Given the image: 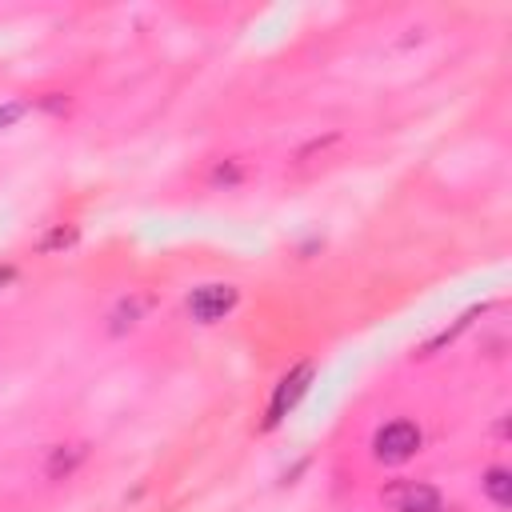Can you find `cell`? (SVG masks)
I'll list each match as a JSON object with an SVG mask.
<instances>
[{
  "label": "cell",
  "mask_w": 512,
  "mask_h": 512,
  "mask_svg": "<svg viewBox=\"0 0 512 512\" xmlns=\"http://www.w3.org/2000/svg\"><path fill=\"white\" fill-rule=\"evenodd\" d=\"M420 428L412 424V420H388L380 432H376V440H372V448H376V460H384V464H404V460H412L416 452H420Z\"/></svg>",
  "instance_id": "cell-1"
},
{
  "label": "cell",
  "mask_w": 512,
  "mask_h": 512,
  "mask_svg": "<svg viewBox=\"0 0 512 512\" xmlns=\"http://www.w3.org/2000/svg\"><path fill=\"white\" fill-rule=\"evenodd\" d=\"M236 300H240V292L232 284H200L188 292V316L200 324H216L236 308Z\"/></svg>",
  "instance_id": "cell-2"
},
{
  "label": "cell",
  "mask_w": 512,
  "mask_h": 512,
  "mask_svg": "<svg viewBox=\"0 0 512 512\" xmlns=\"http://www.w3.org/2000/svg\"><path fill=\"white\" fill-rule=\"evenodd\" d=\"M384 504L392 512H444V496L424 480H400L384 488Z\"/></svg>",
  "instance_id": "cell-3"
},
{
  "label": "cell",
  "mask_w": 512,
  "mask_h": 512,
  "mask_svg": "<svg viewBox=\"0 0 512 512\" xmlns=\"http://www.w3.org/2000/svg\"><path fill=\"white\" fill-rule=\"evenodd\" d=\"M308 380H312V368L308 364H300V368H292L280 384H276V392H272V404H268V424H276V420H284V412L308 392Z\"/></svg>",
  "instance_id": "cell-4"
},
{
  "label": "cell",
  "mask_w": 512,
  "mask_h": 512,
  "mask_svg": "<svg viewBox=\"0 0 512 512\" xmlns=\"http://www.w3.org/2000/svg\"><path fill=\"white\" fill-rule=\"evenodd\" d=\"M148 308H152V296H148V292H128V296H120V300L112 304V312H108V332L120 336V332L136 328Z\"/></svg>",
  "instance_id": "cell-5"
},
{
  "label": "cell",
  "mask_w": 512,
  "mask_h": 512,
  "mask_svg": "<svg viewBox=\"0 0 512 512\" xmlns=\"http://www.w3.org/2000/svg\"><path fill=\"white\" fill-rule=\"evenodd\" d=\"M84 460H88V444H56L48 452L44 472H48V480H68Z\"/></svg>",
  "instance_id": "cell-6"
},
{
  "label": "cell",
  "mask_w": 512,
  "mask_h": 512,
  "mask_svg": "<svg viewBox=\"0 0 512 512\" xmlns=\"http://www.w3.org/2000/svg\"><path fill=\"white\" fill-rule=\"evenodd\" d=\"M480 484H484V492H488V500L496 508H508L512 504V476H508V468H488Z\"/></svg>",
  "instance_id": "cell-7"
},
{
  "label": "cell",
  "mask_w": 512,
  "mask_h": 512,
  "mask_svg": "<svg viewBox=\"0 0 512 512\" xmlns=\"http://www.w3.org/2000/svg\"><path fill=\"white\" fill-rule=\"evenodd\" d=\"M24 112H28V104H24V100H4V104H0V128H12Z\"/></svg>",
  "instance_id": "cell-8"
},
{
  "label": "cell",
  "mask_w": 512,
  "mask_h": 512,
  "mask_svg": "<svg viewBox=\"0 0 512 512\" xmlns=\"http://www.w3.org/2000/svg\"><path fill=\"white\" fill-rule=\"evenodd\" d=\"M72 240H76V228H68V232H64V228H56V232L44 240V248H60V244H72Z\"/></svg>",
  "instance_id": "cell-9"
},
{
  "label": "cell",
  "mask_w": 512,
  "mask_h": 512,
  "mask_svg": "<svg viewBox=\"0 0 512 512\" xmlns=\"http://www.w3.org/2000/svg\"><path fill=\"white\" fill-rule=\"evenodd\" d=\"M12 276H16V272H12V264H0V288H4Z\"/></svg>",
  "instance_id": "cell-10"
}]
</instances>
